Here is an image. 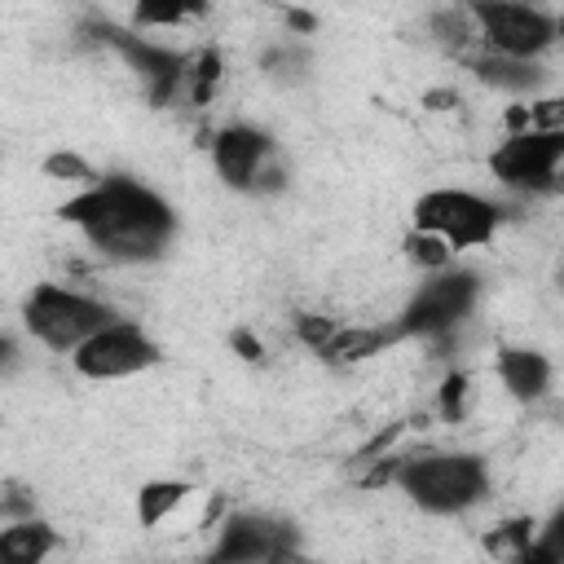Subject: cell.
<instances>
[{
    "label": "cell",
    "instance_id": "obj_6",
    "mask_svg": "<svg viewBox=\"0 0 564 564\" xmlns=\"http://www.w3.org/2000/svg\"><path fill=\"white\" fill-rule=\"evenodd\" d=\"M502 225V207L489 203L476 189H458V185H441L414 198V229L436 234L441 242H449V251H467V247H485L494 242Z\"/></svg>",
    "mask_w": 564,
    "mask_h": 564
},
{
    "label": "cell",
    "instance_id": "obj_15",
    "mask_svg": "<svg viewBox=\"0 0 564 564\" xmlns=\"http://www.w3.org/2000/svg\"><path fill=\"white\" fill-rule=\"evenodd\" d=\"M212 0H132V26L137 31H176L207 13Z\"/></svg>",
    "mask_w": 564,
    "mask_h": 564
},
{
    "label": "cell",
    "instance_id": "obj_11",
    "mask_svg": "<svg viewBox=\"0 0 564 564\" xmlns=\"http://www.w3.org/2000/svg\"><path fill=\"white\" fill-rule=\"evenodd\" d=\"M467 70L498 88V93H511V97H533L542 84H546V70L538 57H507V53H489V48H476V53H463Z\"/></svg>",
    "mask_w": 564,
    "mask_h": 564
},
{
    "label": "cell",
    "instance_id": "obj_1",
    "mask_svg": "<svg viewBox=\"0 0 564 564\" xmlns=\"http://www.w3.org/2000/svg\"><path fill=\"white\" fill-rule=\"evenodd\" d=\"M57 216L75 225L93 251L123 264L159 260L176 238V212L163 194L132 176H97L79 194H70Z\"/></svg>",
    "mask_w": 564,
    "mask_h": 564
},
{
    "label": "cell",
    "instance_id": "obj_20",
    "mask_svg": "<svg viewBox=\"0 0 564 564\" xmlns=\"http://www.w3.org/2000/svg\"><path fill=\"white\" fill-rule=\"evenodd\" d=\"M405 251H410V260H414V264H423V273L454 264V251H449V242H441V238H436V234H427V229H410V238H405Z\"/></svg>",
    "mask_w": 564,
    "mask_h": 564
},
{
    "label": "cell",
    "instance_id": "obj_9",
    "mask_svg": "<svg viewBox=\"0 0 564 564\" xmlns=\"http://www.w3.org/2000/svg\"><path fill=\"white\" fill-rule=\"evenodd\" d=\"M291 555H300V529L264 511H234L212 542V560H229V564L291 560Z\"/></svg>",
    "mask_w": 564,
    "mask_h": 564
},
{
    "label": "cell",
    "instance_id": "obj_2",
    "mask_svg": "<svg viewBox=\"0 0 564 564\" xmlns=\"http://www.w3.org/2000/svg\"><path fill=\"white\" fill-rule=\"evenodd\" d=\"M375 480L397 485L427 516H467L489 498V467L480 454H467V449L397 454L392 463L379 467Z\"/></svg>",
    "mask_w": 564,
    "mask_h": 564
},
{
    "label": "cell",
    "instance_id": "obj_5",
    "mask_svg": "<svg viewBox=\"0 0 564 564\" xmlns=\"http://www.w3.org/2000/svg\"><path fill=\"white\" fill-rule=\"evenodd\" d=\"M489 172L516 194H564V128H516L494 154Z\"/></svg>",
    "mask_w": 564,
    "mask_h": 564
},
{
    "label": "cell",
    "instance_id": "obj_14",
    "mask_svg": "<svg viewBox=\"0 0 564 564\" xmlns=\"http://www.w3.org/2000/svg\"><path fill=\"white\" fill-rule=\"evenodd\" d=\"M53 551H57V533L35 516H22V520L9 516V524L0 529V560L9 564H40Z\"/></svg>",
    "mask_w": 564,
    "mask_h": 564
},
{
    "label": "cell",
    "instance_id": "obj_16",
    "mask_svg": "<svg viewBox=\"0 0 564 564\" xmlns=\"http://www.w3.org/2000/svg\"><path fill=\"white\" fill-rule=\"evenodd\" d=\"M185 494H189L185 480H145L141 494H137V520H141L145 529L163 524V520L185 502Z\"/></svg>",
    "mask_w": 564,
    "mask_h": 564
},
{
    "label": "cell",
    "instance_id": "obj_4",
    "mask_svg": "<svg viewBox=\"0 0 564 564\" xmlns=\"http://www.w3.org/2000/svg\"><path fill=\"white\" fill-rule=\"evenodd\" d=\"M476 304H480V273L445 264V269L423 273V282L410 291L405 308L397 313V330H401V339L405 335L445 339L476 313Z\"/></svg>",
    "mask_w": 564,
    "mask_h": 564
},
{
    "label": "cell",
    "instance_id": "obj_7",
    "mask_svg": "<svg viewBox=\"0 0 564 564\" xmlns=\"http://www.w3.org/2000/svg\"><path fill=\"white\" fill-rule=\"evenodd\" d=\"M463 4L476 22L480 48H489V53L542 57L560 40V18H551L546 9H538L529 0H463Z\"/></svg>",
    "mask_w": 564,
    "mask_h": 564
},
{
    "label": "cell",
    "instance_id": "obj_21",
    "mask_svg": "<svg viewBox=\"0 0 564 564\" xmlns=\"http://www.w3.org/2000/svg\"><path fill=\"white\" fill-rule=\"evenodd\" d=\"M463 401H467V375H445V383H441V414L449 419V423H458L463 419Z\"/></svg>",
    "mask_w": 564,
    "mask_h": 564
},
{
    "label": "cell",
    "instance_id": "obj_22",
    "mask_svg": "<svg viewBox=\"0 0 564 564\" xmlns=\"http://www.w3.org/2000/svg\"><path fill=\"white\" fill-rule=\"evenodd\" d=\"M234 348H238V357H247V361H260V339H256L251 330H234Z\"/></svg>",
    "mask_w": 564,
    "mask_h": 564
},
{
    "label": "cell",
    "instance_id": "obj_17",
    "mask_svg": "<svg viewBox=\"0 0 564 564\" xmlns=\"http://www.w3.org/2000/svg\"><path fill=\"white\" fill-rule=\"evenodd\" d=\"M260 70L269 75V79H278V84H295V79H304V70H308V48L300 44V40H278V44H269L264 53H260Z\"/></svg>",
    "mask_w": 564,
    "mask_h": 564
},
{
    "label": "cell",
    "instance_id": "obj_13",
    "mask_svg": "<svg viewBox=\"0 0 564 564\" xmlns=\"http://www.w3.org/2000/svg\"><path fill=\"white\" fill-rule=\"evenodd\" d=\"M220 75H225V62H220L216 48H194V53H185L167 106H172V110H198V106H207V101L216 97V88H220Z\"/></svg>",
    "mask_w": 564,
    "mask_h": 564
},
{
    "label": "cell",
    "instance_id": "obj_18",
    "mask_svg": "<svg viewBox=\"0 0 564 564\" xmlns=\"http://www.w3.org/2000/svg\"><path fill=\"white\" fill-rule=\"evenodd\" d=\"M524 560H551V564H564V507H555L538 533H533V546L524 551Z\"/></svg>",
    "mask_w": 564,
    "mask_h": 564
},
{
    "label": "cell",
    "instance_id": "obj_8",
    "mask_svg": "<svg viewBox=\"0 0 564 564\" xmlns=\"http://www.w3.org/2000/svg\"><path fill=\"white\" fill-rule=\"evenodd\" d=\"M159 361H163V348L154 344V335H150L141 322H128V317L106 322L97 335H88V339L70 352L75 375L97 379V383L132 379V375H141V370H154Z\"/></svg>",
    "mask_w": 564,
    "mask_h": 564
},
{
    "label": "cell",
    "instance_id": "obj_12",
    "mask_svg": "<svg viewBox=\"0 0 564 564\" xmlns=\"http://www.w3.org/2000/svg\"><path fill=\"white\" fill-rule=\"evenodd\" d=\"M494 370H498V383L507 388V397H516L524 405L529 401H542L551 392V361L538 348H520V344L498 348Z\"/></svg>",
    "mask_w": 564,
    "mask_h": 564
},
{
    "label": "cell",
    "instance_id": "obj_3",
    "mask_svg": "<svg viewBox=\"0 0 564 564\" xmlns=\"http://www.w3.org/2000/svg\"><path fill=\"white\" fill-rule=\"evenodd\" d=\"M115 317L119 313L106 300H97V295H88L79 286H62V282H35L26 291V300H22V330L40 348L66 352V357Z\"/></svg>",
    "mask_w": 564,
    "mask_h": 564
},
{
    "label": "cell",
    "instance_id": "obj_19",
    "mask_svg": "<svg viewBox=\"0 0 564 564\" xmlns=\"http://www.w3.org/2000/svg\"><path fill=\"white\" fill-rule=\"evenodd\" d=\"M44 176H48V181H62V185H79V189L97 181V172L88 167V159L75 154V150H57V154H48V159H44Z\"/></svg>",
    "mask_w": 564,
    "mask_h": 564
},
{
    "label": "cell",
    "instance_id": "obj_10",
    "mask_svg": "<svg viewBox=\"0 0 564 564\" xmlns=\"http://www.w3.org/2000/svg\"><path fill=\"white\" fill-rule=\"evenodd\" d=\"M278 163V141L256 123H225L212 132V167L220 185L238 194H256L260 176Z\"/></svg>",
    "mask_w": 564,
    "mask_h": 564
}]
</instances>
